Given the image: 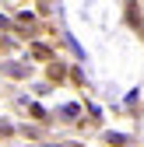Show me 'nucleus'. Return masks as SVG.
<instances>
[{"mask_svg":"<svg viewBox=\"0 0 144 147\" xmlns=\"http://www.w3.org/2000/svg\"><path fill=\"white\" fill-rule=\"evenodd\" d=\"M4 70L11 74V77H25V67H21V63H7Z\"/></svg>","mask_w":144,"mask_h":147,"instance_id":"f257e3e1","label":"nucleus"},{"mask_svg":"<svg viewBox=\"0 0 144 147\" xmlns=\"http://www.w3.org/2000/svg\"><path fill=\"white\" fill-rule=\"evenodd\" d=\"M0 25H4V18H0Z\"/></svg>","mask_w":144,"mask_h":147,"instance_id":"f03ea898","label":"nucleus"}]
</instances>
